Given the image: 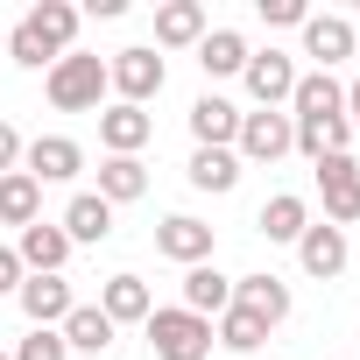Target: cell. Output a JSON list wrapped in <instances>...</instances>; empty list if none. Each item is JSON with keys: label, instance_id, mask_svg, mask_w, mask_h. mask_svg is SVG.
I'll return each mask as SVG.
<instances>
[{"label": "cell", "instance_id": "obj_1", "mask_svg": "<svg viewBox=\"0 0 360 360\" xmlns=\"http://www.w3.org/2000/svg\"><path fill=\"white\" fill-rule=\"evenodd\" d=\"M43 92H50L57 113H99V99H106L113 85H106V64H99V57H78V50H71V57L50 64Z\"/></svg>", "mask_w": 360, "mask_h": 360}, {"label": "cell", "instance_id": "obj_2", "mask_svg": "<svg viewBox=\"0 0 360 360\" xmlns=\"http://www.w3.org/2000/svg\"><path fill=\"white\" fill-rule=\"evenodd\" d=\"M148 346H155V360H205L212 353V318H191L184 304L148 311Z\"/></svg>", "mask_w": 360, "mask_h": 360}, {"label": "cell", "instance_id": "obj_3", "mask_svg": "<svg viewBox=\"0 0 360 360\" xmlns=\"http://www.w3.org/2000/svg\"><path fill=\"white\" fill-rule=\"evenodd\" d=\"M318 198H325V226H353L360 219V162L353 155H318Z\"/></svg>", "mask_w": 360, "mask_h": 360}, {"label": "cell", "instance_id": "obj_4", "mask_svg": "<svg viewBox=\"0 0 360 360\" xmlns=\"http://www.w3.org/2000/svg\"><path fill=\"white\" fill-rule=\"evenodd\" d=\"M297 148V127H290V113H240V134H233V155L240 162H283Z\"/></svg>", "mask_w": 360, "mask_h": 360}, {"label": "cell", "instance_id": "obj_5", "mask_svg": "<svg viewBox=\"0 0 360 360\" xmlns=\"http://www.w3.org/2000/svg\"><path fill=\"white\" fill-rule=\"evenodd\" d=\"M162 78H169V71H162L155 50H120V57L106 64V85L120 92V106H148V99L162 92Z\"/></svg>", "mask_w": 360, "mask_h": 360}, {"label": "cell", "instance_id": "obj_6", "mask_svg": "<svg viewBox=\"0 0 360 360\" xmlns=\"http://www.w3.org/2000/svg\"><path fill=\"white\" fill-rule=\"evenodd\" d=\"M240 78H248V99H255L262 113H276V106L297 92V64H290L283 50H248V71H240Z\"/></svg>", "mask_w": 360, "mask_h": 360}, {"label": "cell", "instance_id": "obj_7", "mask_svg": "<svg viewBox=\"0 0 360 360\" xmlns=\"http://www.w3.org/2000/svg\"><path fill=\"white\" fill-rule=\"evenodd\" d=\"M15 297H22V318H29L36 332H57V325L71 318V304H78L64 276H22V290H15Z\"/></svg>", "mask_w": 360, "mask_h": 360}, {"label": "cell", "instance_id": "obj_8", "mask_svg": "<svg viewBox=\"0 0 360 360\" xmlns=\"http://www.w3.org/2000/svg\"><path fill=\"white\" fill-rule=\"evenodd\" d=\"M155 255L198 269V262H212V226H205V219H191V212H169V219L155 226Z\"/></svg>", "mask_w": 360, "mask_h": 360}, {"label": "cell", "instance_id": "obj_9", "mask_svg": "<svg viewBox=\"0 0 360 360\" xmlns=\"http://www.w3.org/2000/svg\"><path fill=\"white\" fill-rule=\"evenodd\" d=\"M22 155H29V176H36V184H71V176L85 169V148H78L71 134H36Z\"/></svg>", "mask_w": 360, "mask_h": 360}, {"label": "cell", "instance_id": "obj_10", "mask_svg": "<svg viewBox=\"0 0 360 360\" xmlns=\"http://www.w3.org/2000/svg\"><path fill=\"white\" fill-rule=\"evenodd\" d=\"M15 255H22V269H29V276H64V262H71V240H64V226L36 219V226H22Z\"/></svg>", "mask_w": 360, "mask_h": 360}, {"label": "cell", "instance_id": "obj_11", "mask_svg": "<svg viewBox=\"0 0 360 360\" xmlns=\"http://www.w3.org/2000/svg\"><path fill=\"white\" fill-rule=\"evenodd\" d=\"M57 226H64V240H71V248H99V240L113 233V205H106L99 191H78V198L64 205V219H57Z\"/></svg>", "mask_w": 360, "mask_h": 360}, {"label": "cell", "instance_id": "obj_12", "mask_svg": "<svg viewBox=\"0 0 360 360\" xmlns=\"http://www.w3.org/2000/svg\"><path fill=\"white\" fill-rule=\"evenodd\" d=\"M155 43L162 50H198L205 43V8L198 0H162L155 8Z\"/></svg>", "mask_w": 360, "mask_h": 360}, {"label": "cell", "instance_id": "obj_13", "mask_svg": "<svg viewBox=\"0 0 360 360\" xmlns=\"http://www.w3.org/2000/svg\"><path fill=\"white\" fill-rule=\"evenodd\" d=\"M191 134H198V148H233V134H240V106L219 99V92L191 99Z\"/></svg>", "mask_w": 360, "mask_h": 360}, {"label": "cell", "instance_id": "obj_14", "mask_svg": "<svg viewBox=\"0 0 360 360\" xmlns=\"http://www.w3.org/2000/svg\"><path fill=\"white\" fill-rule=\"evenodd\" d=\"M297 262H304V276H318V283L346 276V233H339V226H304Z\"/></svg>", "mask_w": 360, "mask_h": 360}, {"label": "cell", "instance_id": "obj_15", "mask_svg": "<svg viewBox=\"0 0 360 360\" xmlns=\"http://www.w3.org/2000/svg\"><path fill=\"white\" fill-rule=\"evenodd\" d=\"M233 304L255 311V318L276 332V325L290 318V283H283V276H240V283H233Z\"/></svg>", "mask_w": 360, "mask_h": 360}, {"label": "cell", "instance_id": "obj_16", "mask_svg": "<svg viewBox=\"0 0 360 360\" xmlns=\"http://www.w3.org/2000/svg\"><path fill=\"white\" fill-rule=\"evenodd\" d=\"M22 22H29V36L50 57H71V36H78V8H71V0H43V8H29Z\"/></svg>", "mask_w": 360, "mask_h": 360}, {"label": "cell", "instance_id": "obj_17", "mask_svg": "<svg viewBox=\"0 0 360 360\" xmlns=\"http://www.w3.org/2000/svg\"><path fill=\"white\" fill-rule=\"evenodd\" d=\"M43 219V184H36V176L29 169H8V176H0V226H36Z\"/></svg>", "mask_w": 360, "mask_h": 360}, {"label": "cell", "instance_id": "obj_18", "mask_svg": "<svg viewBox=\"0 0 360 360\" xmlns=\"http://www.w3.org/2000/svg\"><path fill=\"white\" fill-rule=\"evenodd\" d=\"M353 50H360V43H353V22H346V15H311V22H304V57H318L325 71H332L339 57H353Z\"/></svg>", "mask_w": 360, "mask_h": 360}, {"label": "cell", "instance_id": "obj_19", "mask_svg": "<svg viewBox=\"0 0 360 360\" xmlns=\"http://www.w3.org/2000/svg\"><path fill=\"white\" fill-rule=\"evenodd\" d=\"M226 304H233V276H219L212 262L184 269V311H191V318H219Z\"/></svg>", "mask_w": 360, "mask_h": 360}, {"label": "cell", "instance_id": "obj_20", "mask_svg": "<svg viewBox=\"0 0 360 360\" xmlns=\"http://www.w3.org/2000/svg\"><path fill=\"white\" fill-rule=\"evenodd\" d=\"M290 120H325V113H346V85L332 78V71H311V78H297V92H290Z\"/></svg>", "mask_w": 360, "mask_h": 360}, {"label": "cell", "instance_id": "obj_21", "mask_svg": "<svg viewBox=\"0 0 360 360\" xmlns=\"http://www.w3.org/2000/svg\"><path fill=\"white\" fill-rule=\"evenodd\" d=\"M148 134H155V120H148L141 106H120V99H113V106L99 113V141H106L113 155H134V148H141Z\"/></svg>", "mask_w": 360, "mask_h": 360}, {"label": "cell", "instance_id": "obj_22", "mask_svg": "<svg viewBox=\"0 0 360 360\" xmlns=\"http://www.w3.org/2000/svg\"><path fill=\"white\" fill-rule=\"evenodd\" d=\"M297 127V148L318 162V155H353V120L346 113H325V120H290Z\"/></svg>", "mask_w": 360, "mask_h": 360}, {"label": "cell", "instance_id": "obj_23", "mask_svg": "<svg viewBox=\"0 0 360 360\" xmlns=\"http://www.w3.org/2000/svg\"><path fill=\"white\" fill-rule=\"evenodd\" d=\"M198 64H205V78H240L248 71V36L240 29H205Z\"/></svg>", "mask_w": 360, "mask_h": 360}, {"label": "cell", "instance_id": "obj_24", "mask_svg": "<svg viewBox=\"0 0 360 360\" xmlns=\"http://www.w3.org/2000/svg\"><path fill=\"white\" fill-rule=\"evenodd\" d=\"M99 311H106L113 325H148L155 304H148V283H141V276H113V283L99 290Z\"/></svg>", "mask_w": 360, "mask_h": 360}, {"label": "cell", "instance_id": "obj_25", "mask_svg": "<svg viewBox=\"0 0 360 360\" xmlns=\"http://www.w3.org/2000/svg\"><path fill=\"white\" fill-rule=\"evenodd\" d=\"M57 332H64V346H78V353H106L120 325H113V318H106L99 304H71V318H64Z\"/></svg>", "mask_w": 360, "mask_h": 360}, {"label": "cell", "instance_id": "obj_26", "mask_svg": "<svg viewBox=\"0 0 360 360\" xmlns=\"http://www.w3.org/2000/svg\"><path fill=\"white\" fill-rule=\"evenodd\" d=\"M141 191H148L141 155H106V162H99V198H106V205H134Z\"/></svg>", "mask_w": 360, "mask_h": 360}, {"label": "cell", "instance_id": "obj_27", "mask_svg": "<svg viewBox=\"0 0 360 360\" xmlns=\"http://www.w3.org/2000/svg\"><path fill=\"white\" fill-rule=\"evenodd\" d=\"M269 240H304V226H311V205L297 198V191H276L269 205H262V219H255Z\"/></svg>", "mask_w": 360, "mask_h": 360}, {"label": "cell", "instance_id": "obj_28", "mask_svg": "<svg viewBox=\"0 0 360 360\" xmlns=\"http://www.w3.org/2000/svg\"><path fill=\"white\" fill-rule=\"evenodd\" d=\"M212 339H219L226 353H255V346L269 339V325H262L255 311H240V304H226V311H219V325H212Z\"/></svg>", "mask_w": 360, "mask_h": 360}, {"label": "cell", "instance_id": "obj_29", "mask_svg": "<svg viewBox=\"0 0 360 360\" xmlns=\"http://www.w3.org/2000/svg\"><path fill=\"white\" fill-rule=\"evenodd\" d=\"M191 184L198 191H233L240 184V155L233 148H198L191 155Z\"/></svg>", "mask_w": 360, "mask_h": 360}, {"label": "cell", "instance_id": "obj_30", "mask_svg": "<svg viewBox=\"0 0 360 360\" xmlns=\"http://www.w3.org/2000/svg\"><path fill=\"white\" fill-rule=\"evenodd\" d=\"M15 360H71V346H64V332H29L15 346Z\"/></svg>", "mask_w": 360, "mask_h": 360}, {"label": "cell", "instance_id": "obj_31", "mask_svg": "<svg viewBox=\"0 0 360 360\" xmlns=\"http://www.w3.org/2000/svg\"><path fill=\"white\" fill-rule=\"evenodd\" d=\"M262 22H269V29H304L311 8H304V0H262Z\"/></svg>", "mask_w": 360, "mask_h": 360}, {"label": "cell", "instance_id": "obj_32", "mask_svg": "<svg viewBox=\"0 0 360 360\" xmlns=\"http://www.w3.org/2000/svg\"><path fill=\"white\" fill-rule=\"evenodd\" d=\"M22 276H29V269H22V255H15V248H0V297L22 290Z\"/></svg>", "mask_w": 360, "mask_h": 360}, {"label": "cell", "instance_id": "obj_33", "mask_svg": "<svg viewBox=\"0 0 360 360\" xmlns=\"http://www.w3.org/2000/svg\"><path fill=\"white\" fill-rule=\"evenodd\" d=\"M15 162H22V134H15V127H8V120H0V176H8V169H15Z\"/></svg>", "mask_w": 360, "mask_h": 360}, {"label": "cell", "instance_id": "obj_34", "mask_svg": "<svg viewBox=\"0 0 360 360\" xmlns=\"http://www.w3.org/2000/svg\"><path fill=\"white\" fill-rule=\"evenodd\" d=\"M346 120H353V127H360V78H353V85H346Z\"/></svg>", "mask_w": 360, "mask_h": 360}, {"label": "cell", "instance_id": "obj_35", "mask_svg": "<svg viewBox=\"0 0 360 360\" xmlns=\"http://www.w3.org/2000/svg\"><path fill=\"white\" fill-rule=\"evenodd\" d=\"M0 57H8V29H0Z\"/></svg>", "mask_w": 360, "mask_h": 360}, {"label": "cell", "instance_id": "obj_36", "mask_svg": "<svg viewBox=\"0 0 360 360\" xmlns=\"http://www.w3.org/2000/svg\"><path fill=\"white\" fill-rule=\"evenodd\" d=\"M353 43H360V22H353Z\"/></svg>", "mask_w": 360, "mask_h": 360}, {"label": "cell", "instance_id": "obj_37", "mask_svg": "<svg viewBox=\"0 0 360 360\" xmlns=\"http://www.w3.org/2000/svg\"><path fill=\"white\" fill-rule=\"evenodd\" d=\"M0 360H15V353H0Z\"/></svg>", "mask_w": 360, "mask_h": 360}]
</instances>
